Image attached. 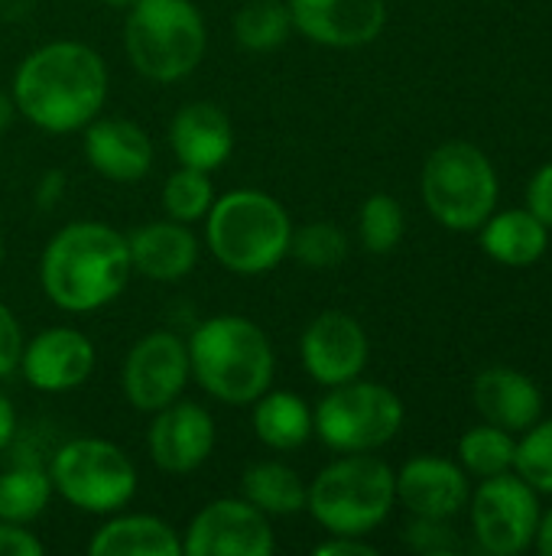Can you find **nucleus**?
I'll list each match as a JSON object with an SVG mask.
<instances>
[{"mask_svg": "<svg viewBox=\"0 0 552 556\" xmlns=\"http://www.w3.org/2000/svg\"><path fill=\"white\" fill-rule=\"evenodd\" d=\"M111 91L107 62L78 39H52L33 49L13 72L16 114L46 134H78L104 114Z\"/></svg>", "mask_w": 552, "mask_h": 556, "instance_id": "obj_1", "label": "nucleus"}, {"mask_svg": "<svg viewBox=\"0 0 552 556\" xmlns=\"http://www.w3.org/2000/svg\"><path fill=\"white\" fill-rule=\"evenodd\" d=\"M130 277L127 235L94 218L62 225L39 257V287L46 300L72 316L104 309L127 290Z\"/></svg>", "mask_w": 552, "mask_h": 556, "instance_id": "obj_2", "label": "nucleus"}, {"mask_svg": "<svg viewBox=\"0 0 552 556\" xmlns=\"http://www.w3.org/2000/svg\"><path fill=\"white\" fill-rule=\"evenodd\" d=\"M189 365L208 397L228 407H251L273 388L277 352L254 319L221 313L195 326L189 339Z\"/></svg>", "mask_w": 552, "mask_h": 556, "instance_id": "obj_3", "label": "nucleus"}, {"mask_svg": "<svg viewBox=\"0 0 552 556\" xmlns=\"http://www.w3.org/2000/svg\"><path fill=\"white\" fill-rule=\"evenodd\" d=\"M293 218L280 199L264 189H231L215 195L205 215V241L211 257L238 274L260 277L290 257Z\"/></svg>", "mask_w": 552, "mask_h": 556, "instance_id": "obj_4", "label": "nucleus"}, {"mask_svg": "<svg viewBox=\"0 0 552 556\" xmlns=\"http://www.w3.org/2000/svg\"><path fill=\"white\" fill-rule=\"evenodd\" d=\"M124 13V52L137 75L176 85L202 65L208 29L192 0H137Z\"/></svg>", "mask_w": 552, "mask_h": 556, "instance_id": "obj_5", "label": "nucleus"}, {"mask_svg": "<svg viewBox=\"0 0 552 556\" xmlns=\"http://www.w3.org/2000/svg\"><path fill=\"white\" fill-rule=\"evenodd\" d=\"M394 505V469L371 453H342L306 489V511L325 534L368 538Z\"/></svg>", "mask_w": 552, "mask_h": 556, "instance_id": "obj_6", "label": "nucleus"}, {"mask_svg": "<svg viewBox=\"0 0 552 556\" xmlns=\"http://www.w3.org/2000/svg\"><path fill=\"white\" fill-rule=\"evenodd\" d=\"M420 192L442 228L478 231L498 208V173L475 143L446 140L426 156Z\"/></svg>", "mask_w": 552, "mask_h": 556, "instance_id": "obj_7", "label": "nucleus"}, {"mask_svg": "<svg viewBox=\"0 0 552 556\" xmlns=\"http://www.w3.org/2000/svg\"><path fill=\"white\" fill-rule=\"evenodd\" d=\"M46 469L55 495L75 511L94 518L124 511L140 485L133 459L117 443L101 437H75L62 443Z\"/></svg>", "mask_w": 552, "mask_h": 556, "instance_id": "obj_8", "label": "nucleus"}, {"mask_svg": "<svg viewBox=\"0 0 552 556\" xmlns=\"http://www.w3.org/2000/svg\"><path fill=\"white\" fill-rule=\"evenodd\" d=\"M403 427V401L377 381L329 388L312 410V433L335 453H374Z\"/></svg>", "mask_w": 552, "mask_h": 556, "instance_id": "obj_9", "label": "nucleus"}, {"mask_svg": "<svg viewBox=\"0 0 552 556\" xmlns=\"http://www.w3.org/2000/svg\"><path fill=\"white\" fill-rule=\"evenodd\" d=\"M472 531L485 554L517 556L534 547L540 525L537 492L514 472L482 479L468 498Z\"/></svg>", "mask_w": 552, "mask_h": 556, "instance_id": "obj_10", "label": "nucleus"}, {"mask_svg": "<svg viewBox=\"0 0 552 556\" xmlns=\"http://www.w3.org/2000/svg\"><path fill=\"white\" fill-rule=\"evenodd\" d=\"M189 378V342L169 329H156L130 345L120 368V391L133 410L156 414L185 394Z\"/></svg>", "mask_w": 552, "mask_h": 556, "instance_id": "obj_11", "label": "nucleus"}, {"mask_svg": "<svg viewBox=\"0 0 552 556\" xmlns=\"http://www.w3.org/2000/svg\"><path fill=\"white\" fill-rule=\"evenodd\" d=\"M273 551L270 518L244 495L208 502L182 538V554L189 556H273Z\"/></svg>", "mask_w": 552, "mask_h": 556, "instance_id": "obj_12", "label": "nucleus"}, {"mask_svg": "<svg viewBox=\"0 0 552 556\" xmlns=\"http://www.w3.org/2000/svg\"><path fill=\"white\" fill-rule=\"evenodd\" d=\"M299 358L316 384L338 388L364 375L371 358V342L364 326L351 313L325 309L306 326L299 339Z\"/></svg>", "mask_w": 552, "mask_h": 556, "instance_id": "obj_13", "label": "nucleus"}, {"mask_svg": "<svg viewBox=\"0 0 552 556\" xmlns=\"http://www.w3.org/2000/svg\"><path fill=\"white\" fill-rule=\"evenodd\" d=\"M215 417L198 401H172L153 414L146 430V453L166 476H189L215 453Z\"/></svg>", "mask_w": 552, "mask_h": 556, "instance_id": "obj_14", "label": "nucleus"}, {"mask_svg": "<svg viewBox=\"0 0 552 556\" xmlns=\"http://www.w3.org/2000/svg\"><path fill=\"white\" fill-rule=\"evenodd\" d=\"M94 342L75 326H52L23 342L20 375L33 391L42 394H68L81 388L94 371Z\"/></svg>", "mask_w": 552, "mask_h": 556, "instance_id": "obj_15", "label": "nucleus"}, {"mask_svg": "<svg viewBox=\"0 0 552 556\" xmlns=\"http://www.w3.org/2000/svg\"><path fill=\"white\" fill-rule=\"evenodd\" d=\"M293 33L325 49L371 46L387 26V0H286Z\"/></svg>", "mask_w": 552, "mask_h": 556, "instance_id": "obj_16", "label": "nucleus"}, {"mask_svg": "<svg viewBox=\"0 0 552 556\" xmlns=\"http://www.w3.org/2000/svg\"><path fill=\"white\" fill-rule=\"evenodd\" d=\"M397 502L413 518H442L452 521L468 508L472 485L468 472L442 456H413L403 463L400 472H394Z\"/></svg>", "mask_w": 552, "mask_h": 556, "instance_id": "obj_17", "label": "nucleus"}, {"mask_svg": "<svg viewBox=\"0 0 552 556\" xmlns=\"http://www.w3.org/2000/svg\"><path fill=\"white\" fill-rule=\"evenodd\" d=\"M85 160L88 166L107 179V182H140L143 176H150L156 150L150 134L127 121V117H111V114H98L88 127H85Z\"/></svg>", "mask_w": 552, "mask_h": 556, "instance_id": "obj_18", "label": "nucleus"}, {"mask_svg": "<svg viewBox=\"0 0 552 556\" xmlns=\"http://www.w3.org/2000/svg\"><path fill=\"white\" fill-rule=\"evenodd\" d=\"M169 147L179 166L215 173L234 153V124L228 111L211 101L182 104L169 124Z\"/></svg>", "mask_w": 552, "mask_h": 556, "instance_id": "obj_19", "label": "nucleus"}, {"mask_svg": "<svg viewBox=\"0 0 552 556\" xmlns=\"http://www.w3.org/2000/svg\"><path fill=\"white\" fill-rule=\"evenodd\" d=\"M130 264L133 274L153 280V283H176L185 280L198 264V238L192 225L156 218L146 225H137L127 235Z\"/></svg>", "mask_w": 552, "mask_h": 556, "instance_id": "obj_20", "label": "nucleus"}, {"mask_svg": "<svg viewBox=\"0 0 552 556\" xmlns=\"http://www.w3.org/2000/svg\"><path fill=\"white\" fill-rule=\"evenodd\" d=\"M472 401L485 424L511 433H524L543 417V394L537 381L514 368H485L472 384Z\"/></svg>", "mask_w": 552, "mask_h": 556, "instance_id": "obj_21", "label": "nucleus"}, {"mask_svg": "<svg viewBox=\"0 0 552 556\" xmlns=\"http://www.w3.org/2000/svg\"><path fill=\"white\" fill-rule=\"evenodd\" d=\"M91 556H179V531L156 515L114 511L88 541Z\"/></svg>", "mask_w": 552, "mask_h": 556, "instance_id": "obj_22", "label": "nucleus"}, {"mask_svg": "<svg viewBox=\"0 0 552 556\" xmlns=\"http://www.w3.org/2000/svg\"><path fill=\"white\" fill-rule=\"evenodd\" d=\"M482 231V251L504 267H530L547 254L550 228L530 208L491 212Z\"/></svg>", "mask_w": 552, "mask_h": 556, "instance_id": "obj_23", "label": "nucleus"}, {"mask_svg": "<svg viewBox=\"0 0 552 556\" xmlns=\"http://www.w3.org/2000/svg\"><path fill=\"white\" fill-rule=\"evenodd\" d=\"M251 424L254 437L277 453H290L309 443L312 437V407L293 391H264L254 404Z\"/></svg>", "mask_w": 552, "mask_h": 556, "instance_id": "obj_24", "label": "nucleus"}, {"mask_svg": "<svg viewBox=\"0 0 552 556\" xmlns=\"http://www.w3.org/2000/svg\"><path fill=\"white\" fill-rule=\"evenodd\" d=\"M306 489L309 485L303 482V476L277 459L254 463L241 479L244 498L267 518H290L306 511Z\"/></svg>", "mask_w": 552, "mask_h": 556, "instance_id": "obj_25", "label": "nucleus"}, {"mask_svg": "<svg viewBox=\"0 0 552 556\" xmlns=\"http://www.w3.org/2000/svg\"><path fill=\"white\" fill-rule=\"evenodd\" d=\"M55 489L49 469L39 463H13L0 472V521L10 525H33L52 502Z\"/></svg>", "mask_w": 552, "mask_h": 556, "instance_id": "obj_26", "label": "nucleus"}, {"mask_svg": "<svg viewBox=\"0 0 552 556\" xmlns=\"http://www.w3.org/2000/svg\"><path fill=\"white\" fill-rule=\"evenodd\" d=\"M231 26H234V39L247 52H273L293 33V20H290L286 0H247L234 13Z\"/></svg>", "mask_w": 552, "mask_h": 556, "instance_id": "obj_27", "label": "nucleus"}, {"mask_svg": "<svg viewBox=\"0 0 552 556\" xmlns=\"http://www.w3.org/2000/svg\"><path fill=\"white\" fill-rule=\"evenodd\" d=\"M514 453H517V440L511 430L485 424V427H472L462 440H459V466L475 476V479H491L501 472H514Z\"/></svg>", "mask_w": 552, "mask_h": 556, "instance_id": "obj_28", "label": "nucleus"}, {"mask_svg": "<svg viewBox=\"0 0 552 556\" xmlns=\"http://www.w3.org/2000/svg\"><path fill=\"white\" fill-rule=\"evenodd\" d=\"M215 195L218 192H215L211 173L192 169V166H176L163 182V212L172 222L195 225V222H205Z\"/></svg>", "mask_w": 552, "mask_h": 556, "instance_id": "obj_29", "label": "nucleus"}, {"mask_svg": "<svg viewBox=\"0 0 552 556\" xmlns=\"http://www.w3.org/2000/svg\"><path fill=\"white\" fill-rule=\"evenodd\" d=\"M407 231V218H403V205L387 195V192H374L364 199L361 212H358V238L364 244V251L371 254H390Z\"/></svg>", "mask_w": 552, "mask_h": 556, "instance_id": "obj_30", "label": "nucleus"}, {"mask_svg": "<svg viewBox=\"0 0 552 556\" xmlns=\"http://www.w3.org/2000/svg\"><path fill=\"white\" fill-rule=\"evenodd\" d=\"M290 254L309 270H332L348 257V235L335 222H309L293 228Z\"/></svg>", "mask_w": 552, "mask_h": 556, "instance_id": "obj_31", "label": "nucleus"}, {"mask_svg": "<svg viewBox=\"0 0 552 556\" xmlns=\"http://www.w3.org/2000/svg\"><path fill=\"white\" fill-rule=\"evenodd\" d=\"M514 472L537 495H552V417L524 430V440L514 453Z\"/></svg>", "mask_w": 552, "mask_h": 556, "instance_id": "obj_32", "label": "nucleus"}, {"mask_svg": "<svg viewBox=\"0 0 552 556\" xmlns=\"http://www.w3.org/2000/svg\"><path fill=\"white\" fill-rule=\"evenodd\" d=\"M403 541H407L410 551L423 556H449L462 551L459 534L442 518H413L407 525V531H403Z\"/></svg>", "mask_w": 552, "mask_h": 556, "instance_id": "obj_33", "label": "nucleus"}, {"mask_svg": "<svg viewBox=\"0 0 552 556\" xmlns=\"http://www.w3.org/2000/svg\"><path fill=\"white\" fill-rule=\"evenodd\" d=\"M23 329L20 319L13 316V309L0 300V381L10 378L20 368V355H23Z\"/></svg>", "mask_w": 552, "mask_h": 556, "instance_id": "obj_34", "label": "nucleus"}, {"mask_svg": "<svg viewBox=\"0 0 552 556\" xmlns=\"http://www.w3.org/2000/svg\"><path fill=\"white\" fill-rule=\"evenodd\" d=\"M42 541L26 525L0 521V556H42Z\"/></svg>", "mask_w": 552, "mask_h": 556, "instance_id": "obj_35", "label": "nucleus"}, {"mask_svg": "<svg viewBox=\"0 0 552 556\" xmlns=\"http://www.w3.org/2000/svg\"><path fill=\"white\" fill-rule=\"evenodd\" d=\"M527 208L552 228V163H543L527 186Z\"/></svg>", "mask_w": 552, "mask_h": 556, "instance_id": "obj_36", "label": "nucleus"}, {"mask_svg": "<svg viewBox=\"0 0 552 556\" xmlns=\"http://www.w3.org/2000/svg\"><path fill=\"white\" fill-rule=\"evenodd\" d=\"M316 556H374L377 547L368 544L364 538H351V534H329V541L312 547Z\"/></svg>", "mask_w": 552, "mask_h": 556, "instance_id": "obj_37", "label": "nucleus"}, {"mask_svg": "<svg viewBox=\"0 0 552 556\" xmlns=\"http://www.w3.org/2000/svg\"><path fill=\"white\" fill-rule=\"evenodd\" d=\"M62 192H65V173L62 169H46L39 186H36V205L42 212H52L62 202Z\"/></svg>", "mask_w": 552, "mask_h": 556, "instance_id": "obj_38", "label": "nucleus"}, {"mask_svg": "<svg viewBox=\"0 0 552 556\" xmlns=\"http://www.w3.org/2000/svg\"><path fill=\"white\" fill-rule=\"evenodd\" d=\"M13 437H16V407L0 391V453L13 443Z\"/></svg>", "mask_w": 552, "mask_h": 556, "instance_id": "obj_39", "label": "nucleus"}, {"mask_svg": "<svg viewBox=\"0 0 552 556\" xmlns=\"http://www.w3.org/2000/svg\"><path fill=\"white\" fill-rule=\"evenodd\" d=\"M537 551L543 556H552V508L540 511V525H537V538H534Z\"/></svg>", "mask_w": 552, "mask_h": 556, "instance_id": "obj_40", "label": "nucleus"}, {"mask_svg": "<svg viewBox=\"0 0 552 556\" xmlns=\"http://www.w3.org/2000/svg\"><path fill=\"white\" fill-rule=\"evenodd\" d=\"M13 114H16V104H13V98H10V94H7V98L0 94V130H3V127L13 121Z\"/></svg>", "mask_w": 552, "mask_h": 556, "instance_id": "obj_41", "label": "nucleus"}, {"mask_svg": "<svg viewBox=\"0 0 552 556\" xmlns=\"http://www.w3.org/2000/svg\"><path fill=\"white\" fill-rule=\"evenodd\" d=\"M104 7H111V10H130L137 0H101Z\"/></svg>", "mask_w": 552, "mask_h": 556, "instance_id": "obj_42", "label": "nucleus"}, {"mask_svg": "<svg viewBox=\"0 0 552 556\" xmlns=\"http://www.w3.org/2000/svg\"><path fill=\"white\" fill-rule=\"evenodd\" d=\"M3 257H7V251H3V238H0V267H3Z\"/></svg>", "mask_w": 552, "mask_h": 556, "instance_id": "obj_43", "label": "nucleus"}, {"mask_svg": "<svg viewBox=\"0 0 552 556\" xmlns=\"http://www.w3.org/2000/svg\"><path fill=\"white\" fill-rule=\"evenodd\" d=\"M0 153H3V143H0Z\"/></svg>", "mask_w": 552, "mask_h": 556, "instance_id": "obj_44", "label": "nucleus"}]
</instances>
